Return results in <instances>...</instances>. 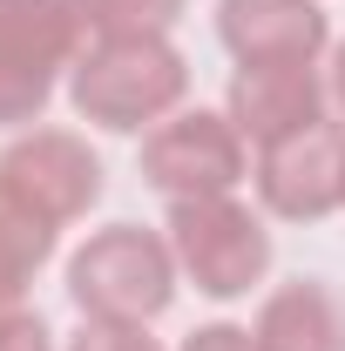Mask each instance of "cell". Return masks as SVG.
Segmentation results:
<instances>
[{
	"label": "cell",
	"instance_id": "1",
	"mask_svg": "<svg viewBox=\"0 0 345 351\" xmlns=\"http://www.w3.org/2000/svg\"><path fill=\"white\" fill-rule=\"evenodd\" d=\"M75 108L95 129H156L170 122L176 101L190 95V61L170 47V34H142V41H95L75 61Z\"/></svg>",
	"mask_w": 345,
	"mask_h": 351
},
{
	"label": "cell",
	"instance_id": "2",
	"mask_svg": "<svg viewBox=\"0 0 345 351\" xmlns=\"http://www.w3.org/2000/svg\"><path fill=\"white\" fill-rule=\"evenodd\" d=\"M68 298L82 317H115V324H149L176 298V250L170 237L142 223H109L95 230L75 263H68Z\"/></svg>",
	"mask_w": 345,
	"mask_h": 351
},
{
	"label": "cell",
	"instance_id": "3",
	"mask_svg": "<svg viewBox=\"0 0 345 351\" xmlns=\"http://www.w3.org/2000/svg\"><path fill=\"white\" fill-rule=\"evenodd\" d=\"M82 0H0V129L34 122L61 68L82 61Z\"/></svg>",
	"mask_w": 345,
	"mask_h": 351
},
{
	"label": "cell",
	"instance_id": "4",
	"mask_svg": "<svg viewBox=\"0 0 345 351\" xmlns=\"http://www.w3.org/2000/svg\"><path fill=\"white\" fill-rule=\"evenodd\" d=\"M170 250L203 298H244L271 270V230L237 196H190L170 203Z\"/></svg>",
	"mask_w": 345,
	"mask_h": 351
},
{
	"label": "cell",
	"instance_id": "5",
	"mask_svg": "<svg viewBox=\"0 0 345 351\" xmlns=\"http://www.w3.org/2000/svg\"><path fill=\"white\" fill-rule=\"evenodd\" d=\"M244 176V135L230 115H210V108H183L170 122L142 135V182L163 189L170 203H190V196H230Z\"/></svg>",
	"mask_w": 345,
	"mask_h": 351
},
{
	"label": "cell",
	"instance_id": "6",
	"mask_svg": "<svg viewBox=\"0 0 345 351\" xmlns=\"http://www.w3.org/2000/svg\"><path fill=\"white\" fill-rule=\"evenodd\" d=\"M0 196L21 203L27 217H41L47 230H61V223H75V217L95 210V196H102V162L88 156L82 135L34 129V135H21V142L0 156Z\"/></svg>",
	"mask_w": 345,
	"mask_h": 351
},
{
	"label": "cell",
	"instance_id": "7",
	"mask_svg": "<svg viewBox=\"0 0 345 351\" xmlns=\"http://www.w3.org/2000/svg\"><path fill=\"white\" fill-rule=\"evenodd\" d=\"M258 196L285 223H318L345 210V129L311 122L298 135H278L258 149Z\"/></svg>",
	"mask_w": 345,
	"mask_h": 351
},
{
	"label": "cell",
	"instance_id": "8",
	"mask_svg": "<svg viewBox=\"0 0 345 351\" xmlns=\"http://www.w3.org/2000/svg\"><path fill=\"white\" fill-rule=\"evenodd\" d=\"M216 34L237 54V68H318L332 27L318 0H223Z\"/></svg>",
	"mask_w": 345,
	"mask_h": 351
},
{
	"label": "cell",
	"instance_id": "9",
	"mask_svg": "<svg viewBox=\"0 0 345 351\" xmlns=\"http://www.w3.org/2000/svg\"><path fill=\"white\" fill-rule=\"evenodd\" d=\"M325 82H318V68H237V82H230V122L244 142H278V135H298L311 122H325Z\"/></svg>",
	"mask_w": 345,
	"mask_h": 351
},
{
	"label": "cell",
	"instance_id": "10",
	"mask_svg": "<svg viewBox=\"0 0 345 351\" xmlns=\"http://www.w3.org/2000/svg\"><path fill=\"white\" fill-rule=\"evenodd\" d=\"M258 351H345V298L325 277L278 284L251 324Z\"/></svg>",
	"mask_w": 345,
	"mask_h": 351
},
{
	"label": "cell",
	"instance_id": "11",
	"mask_svg": "<svg viewBox=\"0 0 345 351\" xmlns=\"http://www.w3.org/2000/svg\"><path fill=\"white\" fill-rule=\"evenodd\" d=\"M47 250H54V230L41 217H27L21 203L0 196V311L21 304V291H27V277L47 263Z\"/></svg>",
	"mask_w": 345,
	"mask_h": 351
},
{
	"label": "cell",
	"instance_id": "12",
	"mask_svg": "<svg viewBox=\"0 0 345 351\" xmlns=\"http://www.w3.org/2000/svg\"><path fill=\"white\" fill-rule=\"evenodd\" d=\"M82 21L95 41H142V34H170L183 21V0H82Z\"/></svg>",
	"mask_w": 345,
	"mask_h": 351
},
{
	"label": "cell",
	"instance_id": "13",
	"mask_svg": "<svg viewBox=\"0 0 345 351\" xmlns=\"http://www.w3.org/2000/svg\"><path fill=\"white\" fill-rule=\"evenodd\" d=\"M68 351H163L156 338H149V324H115V317H88L82 338Z\"/></svg>",
	"mask_w": 345,
	"mask_h": 351
},
{
	"label": "cell",
	"instance_id": "14",
	"mask_svg": "<svg viewBox=\"0 0 345 351\" xmlns=\"http://www.w3.org/2000/svg\"><path fill=\"white\" fill-rule=\"evenodd\" d=\"M0 351H54L47 345V324L41 317H27V311H0Z\"/></svg>",
	"mask_w": 345,
	"mask_h": 351
},
{
	"label": "cell",
	"instance_id": "15",
	"mask_svg": "<svg viewBox=\"0 0 345 351\" xmlns=\"http://www.w3.org/2000/svg\"><path fill=\"white\" fill-rule=\"evenodd\" d=\"M183 351H258V338H251V331H237V324H203Z\"/></svg>",
	"mask_w": 345,
	"mask_h": 351
},
{
	"label": "cell",
	"instance_id": "16",
	"mask_svg": "<svg viewBox=\"0 0 345 351\" xmlns=\"http://www.w3.org/2000/svg\"><path fill=\"white\" fill-rule=\"evenodd\" d=\"M325 95H332V108L345 115V41H339V54H332V82H325Z\"/></svg>",
	"mask_w": 345,
	"mask_h": 351
}]
</instances>
